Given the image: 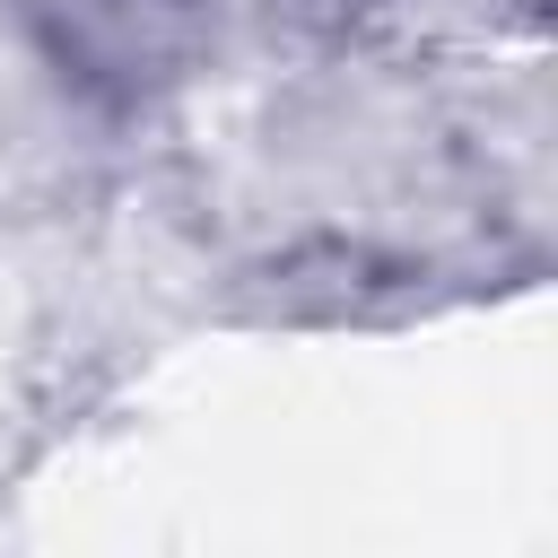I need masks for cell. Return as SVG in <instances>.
<instances>
[{
	"mask_svg": "<svg viewBox=\"0 0 558 558\" xmlns=\"http://www.w3.org/2000/svg\"><path fill=\"white\" fill-rule=\"evenodd\" d=\"M44 52L61 61V78L96 87V96H140L157 78H174L183 61V0H35Z\"/></svg>",
	"mask_w": 558,
	"mask_h": 558,
	"instance_id": "obj_1",
	"label": "cell"
}]
</instances>
